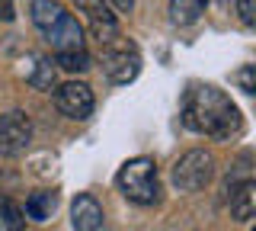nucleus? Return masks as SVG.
<instances>
[{"instance_id": "nucleus-7", "label": "nucleus", "mask_w": 256, "mask_h": 231, "mask_svg": "<svg viewBox=\"0 0 256 231\" xmlns=\"http://www.w3.org/2000/svg\"><path fill=\"white\" fill-rule=\"evenodd\" d=\"M54 103H58V109L68 119H86L93 113L96 100H93V90L86 84H77V81H68L58 87V93H54Z\"/></svg>"}, {"instance_id": "nucleus-17", "label": "nucleus", "mask_w": 256, "mask_h": 231, "mask_svg": "<svg viewBox=\"0 0 256 231\" xmlns=\"http://www.w3.org/2000/svg\"><path fill=\"white\" fill-rule=\"evenodd\" d=\"M237 84H240V90H244V93H253L256 90V84H253V65H246L237 74Z\"/></svg>"}, {"instance_id": "nucleus-6", "label": "nucleus", "mask_w": 256, "mask_h": 231, "mask_svg": "<svg viewBox=\"0 0 256 231\" xmlns=\"http://www.w3.org/2000/svg\"><path fill=\"white\" fill-rule=\"evenodd\" d=\"M116 42V39H112ZM106 42V55H102V71L112 84H132L141 71V55L132 45H112Z\"/></svg>"}, {"instance_id": "nucleus-8", "label": "nucleus", "mask_w": 256, "mask_h": 231, "mask_svg": "<svg viewBox=\"0 0 256 231\" xmlns=\"http://www.w3.org/2000/svg\"><path fill=\"white\" fill-rule=\"evenodd\" d=\"M74 7H77V13H84V17H86V23H90V29H93V36L100 39V45H102V42H112V39H118L116 17L109 13L106 0H74Z\"/></svg>"}, {"instance_id": "nucleus-19", "label": "nucleus", "mask_w": 256, "mask_h": 231, "mask_svg": "<svg viewBox=\"0 0 256 231\" xmlns=\"http://www.w3.org/2000/svg\"><path fill=\"white\" fill-rule=\"evenodd\" d=\"M109 4L116 7L118 13H128V10H132V7H134V0H109Z\"/></svg>"}, {"instance_id": "nucleus-2", "label": "nucleus", "mask_w": 256, "mask_h": 231, "mask_svg": "<svg viewBox=\"0 0 256 231\" xmlns=\"http://www.w3.org/2000/svg\"><path fill=\"white\" fill-rule=\"evenodd\" d=\"M32 23L54 45V52L84 49V26L61 4H54V0H36L32 4Z\"/></svg>"}, {"instance_id": "nucleus-18", "label": "nucleus", "mask_w": 256, "mask_h": 231, "mask_svg": "<svg viewBox=\"0 0 256 231\" xmlns=\"http://www.w3.org/2000/svg\"><path fill=\"white\" fill-rule=\"evenodd\" d=\"M13 17H16L13 4H10V0H0V20H4V23H10Z\"/></svg>"}, {"instance_id": "nucleus-4", "label": "nucleus", "mask_w": 256, "mask_h": 231, "mask_svg": "<svg viewBox=\"0 0 256 231\" xmlns=\"http://www.w3.org/2000/svg\"><path fill=\"white\" fill-rule=\"evenodd\" d=\"M214 173V157L208 151L196 148V151H186L180 161L173 164V186L180 193H196L202 189Z\"/></svg>"}, {"instance_id": "nucleus-14", "label": "nucleus", "mask_w": 256, "mask_h": 231, "mask_svg": "<svg viewBox=\"0 0 256 231\" xmlns=\"http://www.w3.org/2000/svg\"><path fill=\"white\" fill-rule=\"evenodd\" d=\"M26 218H22V209L13 202V199L0 196V231H22Z\"/></svg>"}, {"instance_id": "nucleus-13", "label": "nucleus", "mask_w": 256, "mask_h": 231, "mask_svg": "<svg viewBox=\"0 0 256 231\" xmlns=\"http://www.w3.org/2000/svg\"><path fill=\"white\" fill-rule=\"evenodd\" d=\"M54 77H58V65H54V58H38L36 71L29 74V84L36 87V90H52Z\"/></svg>"}, {"instance_id": "nucleus-1", "label": "nucleus", "mask_w": 256, "mask_h": 231, "mask_svg": "<svg viewBox=\"0 0 256 231\" xmlns=\"http://www.w3.org/2000/svg\"><path fill=\"white\" fill-rule=\"evenodd\" d=\"M182 125L208 138H230L244 129L237 103L212 84H192L182 97Z\"/></svg>"}, {"instance_id": "nucleus-11", "label": "nucleus", "mask_w": 256, "mask_h": 231, "mask_svg": "<svg viewBox=\"0 0 256 231\" xmlns=\"http://www.w3.org/2000/svg\"><path fill=\"white\" fill-rule=\"evenodd\" d=\"M54 209H58V196L48 193V189H38V193H32L26 199V212L22 215H29L32 221H48L54 215Z\"/></svg>"}, {"instance_id": "nucleus-5", "label": "nucleus", "mask_w": 256, "mask_h": 231, "mask_svg": "<svg viewBox=\"0 0 256 231\" xmlns=\"http://www.w3.org/2000/svg\"><path fill=\"white\" fill-rule=\"evenodd\" d=\"M32 145V122L26 113L13 109V113L0 116V154L4 157H20Z\"/></svg>"}, {"instance_id": "nucleus-9", "label": "nucleus", "mask_w": 256, "mask_h": 231, "mask_svg": "<svg viewBox=\"0 0 256 231\" xmlns=\"http://www.w3.org/2000/svg\"><path fill=\"white\" fill-rule=\"evenodd\" d=\"M70 221L74 231H102V205L96 202V196L80 193L70 205Z\"/></svg>"}, {"instance_id": "nucleus-3", "label": "nucleus", "mask_w": 256, "mask_h": 231, "mask_svg": "<svg viewBox=\"0 0 256 231\" xmlns=\"http://www.w3.org/2000/svg\"><path fill=\"white\" fill-rule=\"evenodd\" d=\"M116 186L122 189L125 199L138 205H154L160 202V177L157 164L150 157H132L122 164V170L116 173Z\"/></svg>"}, {"instance_id": "nucleus-16", "label": "nucleus", "mask_w": 256, "mask_h": 231, "mask_svg": "<svg viewBox=\"0 0 256 231\" xmlns=\"http://www.w3.org/2000/svg\"><path fill=\"white\" fill-rule=\"evenodd\" d=\"M237 10H240L244 26H253L256 23V0H237Z\"/></svg>"}, {"instance_id": "nucleus-12", "label": "nucleus", "mask_w": 256, "mask_h": 231, "mask_svg": "<svg viewBox=\"0 0 256 231\" xmlns=\"http://www.w3.org/2000/svg\"><path fill=\"white\" fill-rule=\"evenodd\" d=\"M208 0H170V23L173 26H192L205 13Z\"/></svg>"}, {"instance_id": "nucleus-10", "label": "nucleus", "mask_w": 256, "mask_h": 231, "mask_svg": "<svg viewBox=\"0 0 256 231\" xmlns=\"http://www.w3.org/2000/svg\"><path fill=\"white\" fill-rule=\"evenodd\" d=\"M253 209H256V186H253V180L234 183V186H230V215H234L237 221H250Z\"/></svg>"}, {"instance_id": "nucleus-15", "label": "nucleus", "mask_w": 256, "mask_h": 231, "mask_svg": "<svg viewBox=\"0 0 256 231\" xmlns=\"http://www.w3.org/2000/svg\"><path fill=\"white\" fill-rule=\"evenodd\" d=\"M54 65L64 68V71H86V68H90V55H86V49L54 52Z\"/></svg>"}]
</instances>
